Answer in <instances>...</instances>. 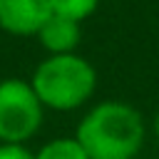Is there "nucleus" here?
<instances>
[{
	"instance_id": "obj_1",
	"label": "nucleus",
	"mask_w": 159,
	"mask_h": 159,
	"mask_svg": "<svg viewBox=\"0 0 159 159\" xmlns=\"http://www.w3.org/2000/svg\"><path fill=\"white\" fill-rule=\"evenodd\" d=\"M75 139L89 159H134L144 144V119L127 102H99L82 117Z\"/></svg>"
},
{
	"instance_id": "obj_2",
	"label": "nucleus",
	"mask_w": 159,
	"mask_h": 159,
	"mask_svg": "<svg viewBox=\"0 0 159 159\" xmlns=\"http://www.w3.org/2000/svg\"><path fill=\"white\" fill-rule=\"evenodd\" d=\"M30 84L35 94L40 97L42 107L70 112V109L82 107L94 94L97 70L77 52L50 55L35 67Z\"/></svg>"
},
{
	"instance_id": "obj_3",
	"label": "nucleus",
	"mask_w": 159,
	"mask_h": 159,
	"mask_svg": "<svg viewBox=\"0 0 159 159\" xmlns=\"http://www.w3.org/2000/svg\"><path fill=\"white\" fill-rule=\"evenodd\" d=\"M42 102L32 84L17 77L0 82V142L22 144L42 124Z\"/></svg>"
},
{
	"instance_id": "obj_4",
	"label": "nucleus",
	"mask_w": 159,
	"mask_h": 159,
	"mask_svg": "<svg viewBox=\"0 0 159 159\" xmlns=\"http://www.w3.org/2000/svg\"><path fill=\"white\" fill-rule=\"evenodd\" d=\"M50 15V0H0V30L7 35H37Z\"/></svg>"
},
{
	"instance_id": "obj_5",
	"label": "nucleus",
	"mask_w": 159,
	"mask_h": 159,
	"mask_svg": "<svg viewBox=\"0 0 159 159\" xmlns=\"http://www.w3.org/2000/svg\"><path fill=\"white\" fill-rule=\"evenodd\" d=\"M35 37L50 55H67V52L77 50V45L82 40V30H80V22H75V20L50 15Z\"/></svg>"
},
{
	"instance_id": "obj_6",
	"label": "nucleus",
	"mask_w": 159,
	"mask_h": 159,
	"mask_svg": "<svg viewBox=\"0 0 159 159\" xmlns=\"http://www.w3.org/2000/svg\"><path fill=\"white\" fill-rule=\"evenodd\" d=\"M35 159H89V157L75 137H60V139L42 144Z\"/></svg>"
},
{
	"instance_id": "obj_7",
	"label": "nucleus",
	"mask_w": 159,
	"mask_h": 159,
	"mask_svg": "<svg viewBox=\"0 0 159 159\" xmlns=\"http://www.w3.org/2000/svg\"><path fill=\"white\" fill-rule=\"evenodd\" d=\"M97 5H99V0H50L52 15H60V17L75 20V22H82L89 15H94Z\"/></svg>"
},
{
	"instance_id": "obj_8",
	"label": "nucleus",
	"mask_w": 159,
	"mask_h": 159,
	"mask_svg": "<svg viewBox=\"0 0 159 159\" xmlns=\"http://www.w3.org/2000/svg\"><path fill=\"white\" fill-rule=\"evenodd\" d=\"M0 159H35V154L22 144H5L0 142Z\"/></svg>"
},
{
	"instance_id": "obj_9",
	"label": "nucleus",
	"mask_w": 159,
	"mask_h": 159,
	"mask_svg": "<svg viewBox=\"0 0 159 159\" xmlns=\"http://www.w3.org/2000/svg\"><path fill=\"white\" fill-rule=\"evenodd\" d=\"M154 134H157V142H159V112H157V117H154Z\"/></svg>"
}]
</instances>
